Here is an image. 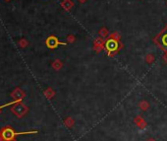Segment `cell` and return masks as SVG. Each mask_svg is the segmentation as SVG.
<instances>
[{
  "mask_svg": "<svg viewBox=\"0 0 167 141\" xmlns=\"http://www.w3.org/2000/svg\"><path fill=\"white\" fill-rule=\"evenodd\" d=\"M29 133H37V131L30 132H16L12 127L5 126L0 130V141H16L15 137L19 134H29Z\"/></svg>",
  "mask_w": 167,
  "mask_h": 141,
  "instance_id": "obj_1",
  "label": "cell"
},
{
  "mask_svg": "<svg viewBox=\"0 0 167 141\" xmlns=\"http://www.w3.org/2000/svg\"><path fill=\"white\" fill-rule=\"evenodd\" d=\"M155 43L162 50L167 51V26L162 30V32L155 38Z\"/></svg>",
  "mask_w": 167,
  "mask_h": 141,
  "instance_id": "obj_2",
  "label": "cell"
},
{
  "mask_svg": "<svg viewBox=\"0 0 167 141\" xmlns=\"http://www.w3.org/2000/svg\"><path fill=\"white\" fill-rule=\"evenodd\" d=\"M104 47L105 50L108 51L109 53L111 52H114L119 48V43L117 40H112V38H109V40H107L104 43Z\"/></svg>",
  "mask_w": 167,
  "mask_h": 141,
  "instance_id": "obj_3",
  "label": "cell"
},
{
  "mask_svg": "<svg viewBox=\"0 0 167 141\" xmlns=\"http://www.w3.org/2000/svg\"><path fill=\"white\" fill-rule=\"evenodd\" d=\"M12 112L17 115L18 117H22L27 112V107L23 105H16L14 107H12Z\"/></svg>",
  "mask_w": 167,
  "mask_h": 141,
  "instance_id": "obj_4",
  "label": "cell"
}]
</instances>
